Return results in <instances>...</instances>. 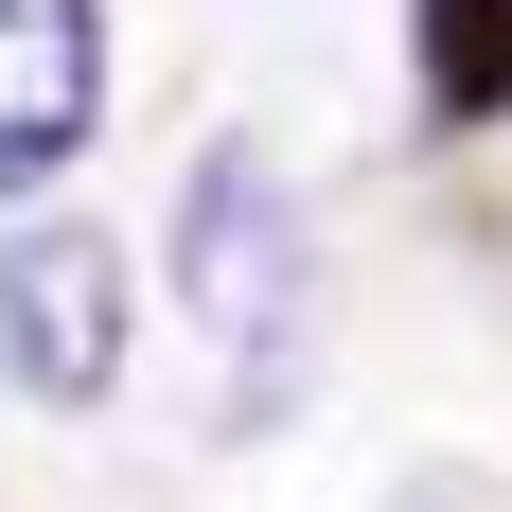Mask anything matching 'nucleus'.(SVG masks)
Returning <instances> with one entry per match:
<instances>
[{
  "label": "nucleus",
  "mask_w": 512,
  "mask_h": 512,
  "mask_svg": "<svg viewBox=\"0 0 512 512\" xmlns=\"http://www.w3.org/2000/svg\"><path fill=\"white\" fill-rule=\"evenodd\" d=\"M177 301H195V336L230 354V389H283V371H301L318 230H301V195H283L248 142H212L195 177H177Z\"/></svg>",
  "instance_id": "nucleus-1"
},
{
  "label": "nucleus",
  "mask_w": 512,
  "mask_h": 512,
  "mask_svg": "<svg viewBox=\"0 0 512 512\" xmlns=\"http://www.w3.org/2000/svg\"><path fill=\"white\" fill-rule=\"evenodd\" d=\"M106 124V0H0V195L71 177Z\"/></svg>",
  "instance_id": "nucleus-3"
},
{
  "label": "nucleus",
  "mask_w": 512,
  "mask_h": 512,
  "mask_svg": "<svg viewBox=\"0 0 512 512\" xmlns=\"http://www.w3.org/2000/svg\"><path fill=\"white\" fill-rule=\"evenodd\" d=\"M0 389H36V407L124 389V248L106 230H0Z\"/></svg>",
  "instance_id": "nucleus-2"
},
{
  "label": "nucleus",
  "mask_w": 512,
  "mask_h": 512,
  "mask_svg": "<svg viewBox=\"0 0 512 512\" xmlns=\"http://www.w3.org/2000/svg\"><path fill=\"white\" fill-rule=\"evenodd\" d=\"M407 36H424V106L442 124H495L512 106V0H407Z\"/></svg>",
  "instance_id": "nucleus-4"
}]
</instances>
